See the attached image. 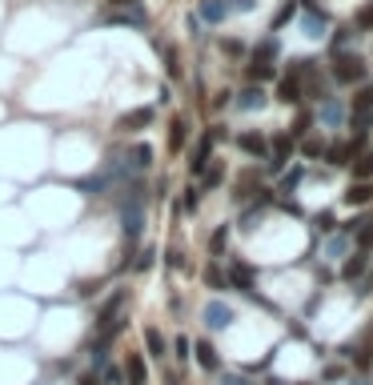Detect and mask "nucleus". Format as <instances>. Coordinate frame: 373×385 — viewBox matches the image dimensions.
Here are the masks:
<instances>
[{"instance_id": "f257e3e1", "label": "nucleus", "mask_w": 373, "mask_h": 385, "mask_svg": "<svg viewBox=\"0 0 373 385\" xmlns=\"http://www.w3.org/2000/svg\"><path fill=\"white\" fill-rule=\"evenodd\" d=\"M277 100H281V105H301V100H305V73H301V61H293L289 77H281Z\"/></svg>"}, {"instance_id": "58836bf2", "label": "nucleus", "mask_w": 373, "mask_h": 385, "mask_svg": "<svg viewBox=\"0 0 373 385\" xmlns=\"http://www.w3.org/2000/svg\"><path fill=\"white\" fill-rule=\"evenodd\" d=\"M173 349H177L181 361H189V341H185V337H177V345H173Z\"/></svg>"}, {"instance_id": "6e6552de", "label": "nucleus", "mask_w": 373, "mask_h": 385, "mask_svg": "<svg viewBox=\"0 0 373 385\" xmlns=\"http://www.w3.org/2000/svg\"><path fill=\"white\" fill-rule=\"evenodd\" d=\"M365 269H370V253H365V249H357V253L345 257L341 277H345V281H357V277H365Z\"/></svg>"}, {"instance_id": "9b49d317", "label": "nucleus", "mask_w": 373, "mask_h": 385, "mask_svg": "<svg viewBox=\"0 0 373 385\" xmlns=\"http://www.w3.org/2000/svg\"><path fill=\"white\" fill-rule=\"evenodd\" d=\"M229 281L241 289V293L257 297V289H253V269H249V265H229Z\"/></svg>"}, {"instance_id": "37998d69", "label": "nucleus", "mask_w": 373, "mask_h": 385, "mask_svg": "<svg viewBox=\"0 0 373 385\" xmlns=\"http://www.w3.org/2000/svg\"><path fill=\"white\" fill-rule=\"evenodd\" d=\"M109 4H132V0H109Z\"/></svg>"}, {"instance_id": "f8f14e48", "label": "nucleus", "mask_w": 373, "mask_h": 385, "mask_svg": "<svg viewBox=\"0 0 373 385\" xmlns=\"http://www.w3.org/2000/svg\"><path fill=\"white\" fill-rule=\"evenodd\" d=\"M277 52H281L277 36H265V40H257V45H253V64H273Z\"/></svg>"}, {"instance_id": "7ed1b4c3", "label": "nucleus", "mask_w": 373, "mask_h": 385, "mask_svg": "<svg viewBox=\"0 0 373 385\" xmlns=\"http://www.w3.org/2000/svg\"><path fill=\"white\" fill-rule=\"evenodd\" d=\"M153 121H157V109H153V105H141V109L125 112V116L116 121V133H141V128H149Z\"/></svg>"}, {"instance_id": "f03ea898", "label": "nucleus", "mask_w": 373, "mask_h": 385, "mask_svg": "<svg viewBox=\"0 0 373 385\" xmlns=\"http://www.w3.org/2000/svg\"><path fill=\"white\" fill-rule=\"evenodd\" d=\"M333 80L337 84H361L365 80V61L353 52H337L333 56Z\"/></svg>"}, {"instance_id": "423d86ee", "label": "nucleus", "mask_w": 373, "mask_h": 385, "mask_svg": "<svg viewBox=\"0 0 373 385\" xmlns=\"http://www.w3.org/2000/svg\"><path fill=\"white\" fill-rule=\"evenodd\" d=\"M233 317H237V313H233L225 301H209V305H205V325H209V329H225V325H233Z\"/></svg>"}, {"instance_id": "b1692460", "label": "nucleus", "mask_w": 373, "mask_h": 385, "mask_svg": "<svg viewBox=\"0 0 373 385\" xmlns=\"http://www.w3.org/2000/svg\"><path fill=\"white\" fill-rule=\"evenodd\" d=\"M245 77H249V84H261V80H269V77H273V64H253V61H249Z\"/></svg>"}, {"instance_id": "c85d7f7f", "label": "nucleus", "mask_w": 373, "mask_h": 385, "mask_svg": "<svg viewBox=\"0 0 373 385\" xmlns=\"http://www.w3.org/2000/svg\"><path fill=\"white\" fill-rule=\"evenodd\" d=\"M353 29H357V32H370V29H373V0H370V4H365V8H361L357 16H353Z\"/></svg>"}, {"instance_id": "dca6fc26", "label": "nucleus", "mask_w": 373, "mask_h": 385, "mask_svg": "<svg viewBox=\"0 0 373 385\" xmlns=\"http://www.w3.org/2000/svg\"><path fill=\"white\" fill-rule=\"evenodd\" d=\"M293 157V137H285V133H281V137H277L273 141V153H269V165H273V169H281V165H285V160Z\"/></svg>"}, {"instance_id": "ea45409f", "label": "nucleus", "mask_w": 373, "mask_h": 385, "mask_svg": "<svg viewBox=\"0 0 373 385\" xmlns=\"http://www.w3.org/2000/svg\"><path fill=\"white\" fill-rule=\"evenodd\" d=\"M153 257H157V253H153V249H145V253L137 257V269H149V265H153Z\"/></svg>"}, {"instance_id": "79ce46f5", "label": "nucleus", "mask_w": 373, "mask_h": 385, "mask_svg": "<svg viewBox=\"0 0 373 385\" xmlns=\"http://www.w3.org/2000/svg\"><path fill=\"white\" fill-rule=\"evenodd\" d=\"M81 385H97V373H84V377H81Z\"/></svg>"}, {"instance_id": "412c9836", "label": "nucleus", "mask_w": 373, "mask_h": 385, "mask_svg": "<svg viewBox=\"0 0 373 385\" xmlns=\"http://www.w3.org/2000/svg\"><path fill=\"white\" fill-rule=\"evenodd\" d=\"M357 245L370 253L373 249V217H357Z\"/></svg>"}, {"instance_id": "4c0bfd02", "label": "nucleus", "mask_w": 373, "mask_h": 385, "mask_svg": "<svg viewBox=\"0 0 373 385\" xmlns=\"http://www.w3.org/2000/svg\"><path fill=\"white\" fill-rule=\"evenodd\" d=\"M297 181H301V169H293V173L281 181V192H293V189H297Z\"/></svg>"}, {"instance_id": "ddd939ff", "label": "nucleus", "mask_w": 373, "mask_h": 385, "mask_svg": "<svg viewBox=\"0 0 373 385\" xmlns=\"http://www.w3.org/2000/svg\"><path fill=\"white\" fill-rule=\"evenodd\" d=\"M317 116H321V125H341V116H345V109H341V100L337 96H325L321 100V109H317Z\"/></svg>"}, {"instance_id": "2f4dec72", "label": "nucleus", "mask_w": 373, "mask_h": 385, "mask_svg": "<svg viewBox=\"0 0 373 385\" xmlns=\"http://www.w3.org/2000/svg\"><path fill=\"white\" fill-rule=\"evenodd\" d=\"M313 229H317V233H333V229H337L333 213H317V217H313Z\"/></svg>"}, {"instance_id": "1a4fd4ad", "label": "nucleus", "mask_w": 373, "mask_h": 385, "mask_svg": "<svg viewBox=\"0 0 373 385\" xmlns=\"http://www.w3.org/2000/svg\"><path fill=\"white\" fill-rule=\"evenodd\" d=\"M121 305H125V293L116 289L113 297H109V301L100 305V313H97V329H100V333H105V329H109V325L116 321V313H121Z\"/></svg>"}, {"instance_id": "c9c22d12", "label": "nucleus", "mask_w": 373, "mask_h": 385, "mask_svg": "<svg viewBox=\"0 0 373 385\" xmlns=\"http://www.w3.org/2000/svg\"><path fill=\"white\" fill-rule=\"evenodd\" d=\"M309 125H313V116H309V112H301V116H297V125H293V133H289V137H293V141H297V137H305V133H309Z\"/></svg>"}, {"instance_id": "f3484780", "label": "nucleus", "mask_w": 373, "mask_h": 385, "mask_svg": "<svg viewBox=\"0 0 373 385\" xmlns=\"http://www.w3.org/2000/svg\"><path fill=\"white\" fill-rule=\"evenodd\" d=\"M217 8H221V16H245L257 8V0H213Z\"/></svg>"}, {"instance_id": "39448f33", "label": "nucleus", "mask_w": 373, "mask_h": 385, "mask_svg": "<svg viewBox=\"0 0 373 385\" xmlns=\"http://www.w3.org/2000/svg\"><path fill=\"white\" fill-rule=\"evenodd\" d=\"M209 160H213V137H201V141H197V149L189 153V173L201 176L205 169H209Z\"/></svg>"}, {"instance_id": "a878e982", "label": "nucleus", "mask_w": 373, "mask_h": 385, "mask_svg": "<svg viewBox=\"0 0 373 385\" xmlns=\"http://www.w3.org/2000/svg\"><path fill=\"white\" fill-rule=\"evenodd\" d=\"M132 165H137V173H145L149 165H153V149H149V144H137V149H132Z\"/></svg>"}, {"instance_id": "c756f323", "label": "nucleus", "mask_w": 373, "mask_h": 385, "mask_svg": "<svg viewBox=\"0 0 373 385\" xmlns=\"http://www.w3.org/2000/svg\"><path fill=\"white\" fill-rule=\"evenodd\" d=\"M201 181H205V189H217V185L225 181V169H221V165H209V169L201 173Z\"/></svg>"}, {"instance_id": "aec40b11", "label": "nucleus", "mask_w": 373, "mask_h": 385, "mask_svg": "<svg viewBox=\"0 0 373 385\" xmlns=\"http://www.w3.org/2000/svg\"><path fill=\"white\" fill-rule=\"evenodd\" d=\"M125 373H129V382H149L145 357H141V353H129V361H125Z\"/></svg>"}, {"instance_id": "4468645a", "label": "nucleus", "mask_w": 373, "mask_h": 385, "mask_svg": "<svg viewBox=\"0 0 373 385\" xmlns=\"http://www.w3.org/2000/svg\"><path fill=\"white\" fill-rule=\"evenodd\" d=\"M237 109L241 112H257V109H265V93H261V84H249L241 96H237Z\"/></svg>"}, {"instance_id": "4be33fe9", "label": "nucleus", "mask_w": 373, "mask_h": 385, "mask_svg": "<svg viewBox=\"0 0 373 385\" xmlns=\"http://www.w3.org/2000/svg\"><path fill=\"white\" fill-rule=\"evenodd\" d=\"M293 16H297V0H285V4H281V8L273 13V32H277V29H285Z\"/></svg>"}, {"instance_id": "2eb2a0df", "label": "nucleus", "mask_w": 373, "mask_h": 385, "mask_svg": "<svg viewBox=\"0 0 373 385\" xmlns=\"http://www.w3.org/2000/svg\"><path fill=\"white\" fill-rule=\"evenodd\" d=\"M197 365L205 369V373H217V369H221V357H217V349H213L209 341H197Z\"/></svg>"}, {"instance_id": "a19ab883", "label": "nucleus", "mask_w": 373, "mask_h": 385, "mask_svg": "<svg viewBox=\"0 0 373 385\" xmlns=\"http://www.w3.org/2000/svg\"><path fill=\"white\" fill-rule=\"evenodd\" d=\"M221 385H249L245 377H221Z\"/></svg>"}, {"instance_id": "0eeeda50", "label": "nucleus", "mask_w": 373, "mask_h": 385, "mask_svg": "<svg viewBox=\"0 0 373 385\" xmlns=\"http://www.w3.org/2000/svg\"><path fill=\"white\" fill-rule=\"evenodd\" d=\"M341 201H345V205H349V209H361V205H370V201H373V185H370V181H353L349 189L341 192Z\"/></svg>"}, {"instance_id": "9d476101", "label": "nucleus", "mask_w": 373, "mask_h": 385, "mask_svg": "<svg viewBox=\"0 0 373 385\" xmlns=\"http://www.w3.org/2000/svg\"><path fill=\"white\" fill-rule=\"evenodd\" d=\"M237 144H241V149L249 153V157H257V160H265V157H269V141H265L261 133H241V137H237Z\"/></svg>"}, {"instance_id": "5701e85b", "label": "nucleus", "mask_w": 373, "mask_h": 385, "mask_svg": "<svg viewBox=\"0 0 373 385\" xmlns=\"http://www.w3.org/2000/svg\"><path fill=\"white\" fill-rule=\"evenodd\" d=\"M209 249L213 257H221L229 249V225H221V229H213V237H209Z\"/></svg>"}, {"instance_id": "7c9ffc66", "label": "nucleus", "mask_w": 373, "mask_h": 385, "mask_svg": "<svg viewBox=\"0 0 373 385\" xmlns=\"http://www.w3.org/2000/svg\"><path fill=\"white\" fill-rule=\"evenodd\" d=\"M321 29H325V13H321V16L309 13V16H305V36H313V40H317V36H321Z\"/></svg>"}, {"instance_id": "c03bdc74", "label": "nucleus", "mask_w": 373, "mask_h": 385, "mask_svg": "<svg viewBox=\"0 0 373 385\" xmlns=\"http://www.w3.org/2000/svg\"><path fill=\"white\" fill-rule=\"evenodd\" d=\"M129 385H149V382H129Z\"/></svg>"}, {"instance_id": "20e7f679", "label": "nucleus", "mask_w": 373, "mask_h": 385, "mask_svg": "<svg viewBox=\"0 0 373 385\" xmlns=\"http://www.w3.org/2000/svg\"><path fill=\"white\" fill-rule=\"evenodd\" d=\"M141 229H145V209H125L121 213V237H125V245H137V237H141ZM125 249V253H129Z\"/></svg>"}, {"instance_id": "bb28decb", "label": "nucleus", "mask_w": 373, "mask_h": 385, "mask_svg": "<svg viewBox=\"0 0 373 385\" xmlns=\"http://www.w3.org/2000/svg\"><path fill=\"white\" fill-rule=\"evenodd\" d=\"M325 157H329V165H349V157H353V153H349V144H333V149H325Z\"/></svg>"}, {"instance_id": "72a5a7b5", "label": "nucleus", "mask_w": 373, "mask_h": 385, "mask_svg": "<svg viewBox=\"0 0 373 385\" xmlns=\"http://www.w3.org/2000/svg\"><path fill=\"white\" fill-rule=\"evenodd\" d=\"M205 281H209L213 289H225V285H229V273H221L217 265H209V273H205Z\"/></svg>"}, {"instance_id": "473e14b6", "label": "nucleus", "mask_w": 373, "mask_h": 385, "mask_svg": "<svg viewBox=\"0 0 373 385\" xmlns=\"http://www.w3.org/2000/svg\"><path fill=\"white\" fill-rule=\"evenodd\" d=\"M185 137H189V128H185V121H173V133H169V144H173V149H181V144H185Z\"/></svg>"}, {"instance_id": "6ab92c4d", "label": "nucleus", "mask_w": 373, "mask_h": 385, "mask_svg": "<svg viewBox=\"0 0 373 385\" xmlns=\"http://www.w3.org/2000/svg\"><path fill=\"white\" fill-rule=\"evenodd\" d=\"M353 116H373V84L357 89V96H353Z\"/></svg>"}, {"instance_id": "e433bc0d", "label": "nucleus", "mask_w": 373, "mask_h": 385, "mask_svg": "<svg viewBox=\"0 0 373 385\" xmlns=\"http://www.w3.org/2000/svg\"><path fill=\"white\" fill-rule=\"evenodd\" d=\"M197 205H201V189H197V185H189V189H185V209H189V213H197Z\"/></svg>"}, {"instance_id": "f704fd0d", "label": "nucleus", "mask_w": 373, "mask_h": 385, "mask_svg": "<svg viewBox=\"0 0 373 385\" xmlns=\"http://www.w3.org/2000/svg\"><path fill=\"white\" fill-rule=\"evenodd\" d=\"M301 153H305V157H321V153H325V141H317V137H305Z\"/></svg>"}, {"instance_id": "a211bd4d", "label": "nucleus", "mask_w": 373, "mask_h": 385, "mask_svg": "<svg viewBox=\"0 0 373 385\" xmlns=\"http://www.w3.org/2000/svg\"><path fill=\"white\" fill-rule=\"evenodd\" d=\"M145 349H149V357H157V361L165 357V349H169V341L161 337V329H153V325L145 329Z\"/></svg>"}, {"instance_id": "cd10ccee", "label": "nucleus", "mask_w": 373, "mask_h": 385, "mask_svg": "<svg viewBox=\"0 0 373 385\" xmlns=\"http://www.w3.org/2000/svg\"><path fill=\"white\" fill-rule=\"evenodd\" d=\"M113 24H132V29H145V13H141V8L121 13V16H113Z\"/></svg>"}, {"instance_id": "393cba45", "label": "nucleus", "mask_w": 373, "mask_h": 385, "mask_svg": "<svg viewBox=\"0 0 373 385\" xmlns=\"http://www.w3.org/2000/svg\"><path fill=\"white\" fill-rule=\"evenodd\" d=\"M353 176L357 181H370L373 176V153H361V157L353 160Z\"/></svg>"}]
</instances>
